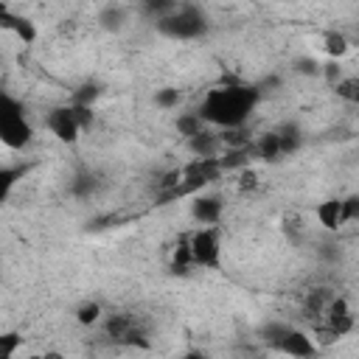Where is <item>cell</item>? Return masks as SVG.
I'll use <instances>...</instances> for the list:
<instances>
[{"label":"cell","instance_id":"cell-10","mask_svg":"<svg viewBox=\"0 0 359 359\" xmlns=\"http://www.w3.org/2000/svg\"><path fill=\"white\" fill-rule=\"evenodd\" d=\"M45 126H48V132H50L59 143H65V146L79 143V137H81V132H84V123H81L79 109H76L73 104H56V107H50L48 115H45Z\"/></svg>","mask_w":359,"mask_h":359},{"label":"cell","instance_id":"cell-16","mask_svg":"<svg viewBox=\"0 0 359 359\" xmlns=\"http://www.w3.org/2000/svg\"><path fill=\"white\" fill-rule=\"evenodd\" d=\"M323 50L331 56V62H339L348 50H351V39L342 34V31H337V28H328L325 34H323Z\"/></svg>","mask_w":359,"mask_h":359},{"label":"cell","instance_id":"cell-7","mask_svg":"<svg viewBox=\"0 0 359 359\" xmlns=\"http://www.w3.org/2000/svg\"><path fill=\"white\" fill-rule=\"evenodd\" d=\"M303 146V132L297 123H283L272 132H264L252 146L250 154L264 163H280L283 157H292Z\"/></svg>","mask_w":359,"mask_h":359},{"label":"cell","instance_id":"cell-27","mask_svg":"<svg viewBox=\"0 0 359 359\" xmlns=\"http://www.w3.org/2000/svg\"><path fill=\"white\" fill-rule=\"evenodd\" d=\"M320 76L334 87V84L342 79V67H339V62H325V65H320Z\"/></svg>","mask_w":359,"mask_h":359},{"label":"cell","instance_id":"cell-13","mask_svg":"<svg viewBox=\"0 0 359 359\" xmlns=\"http://www.w3.org/2000/svg\"><path fill=\"white\" fill-rule=\"evenodd\" d=\"M132 22V8L129 6H121V3H107L98 8V25L109 34H118L123 31L126 25Z\"/></svg>","mask_w":359,"mask_h":359},{"label":"cell","instance_id":"cell-17","mask_svg":"<svg viewBox=\"0 0 359 359\" xmlns=\"http://www.w3.org/2000/svg\"><path fill=\"white\" fill-rule=\"evenodd\" d=\"M98 174L95 171H79L76 177H73V182H70V194L73 196H79V199H87V196H93L95 191H98Z\"/></svg>","mask_w":359,"mask_h":359},{"label":"cell","instance_id":"cell-26","mask_svg":"<svg viewBox=\"0 0 359 359\" xmlns=\"http://www.w3.org/2000/svg\"><path fill=\"white\" fill-rule=\"evenodd\" d=\"M292 67L300 73V76H320V62L314 56H297L292 62Z\"/></svg>","mask_w":359,"mask_h":359},{"label":"cell","instance_id":"cell-6","mask_svg":"<svg viewBox=\"0 0 359 359\" xmlns=\"http://www.w3.org/2000/svg\"><path fill=\"white\" fill-rule=\"evenodd\" d=\"M353 325H356V314H353L348 297L345 294H334L328 300V306L323 309V314L311 323L309 334L314 337L317 345H328V342H337V339L348 337L353 331Z\"/></svg>","mask_w":359,"mask_h":359},{"label":"cell","instance_id":"cell-15","mask_svg":"<svg viewBox=\"0 0 359 359\" xmlns=\"http://www.w3.org/2000/svg\"><path fill=\"white\" fill-rule=\"evenodd\" d=\"M219 146H222V140L210 129H205L188 140V149L194 151V157H219Z\"/></svg>","mask_w":359,"mask_h":359},{"label":"cell","instance_id":"cell-28","mask_svg":"<svg viewBox=\"0 0 359 359\" xmlns=\"http://www.w3.org/2000/svg\"><path fill=\"white\" fill-rule=\"evenodd\" d=\"M238 180H241V182H238L241 188H255V180H258V177H255V171H250V168H244V171L238 174Z\"/></svg>","mask_w":359,"mask_h":359},{"label":"cell","instance_id":"cell-8","mask_svg":"<svg viewBox=\"0 0 359 359\" xmlns=\"http://www.w3.org/2000/svg\"><path fill=\"white\" fill-rule=\"evenodd\" d=\"M185 244H188L194 269H219L222 266L224 238H222V227L219 224L196 227V230L185 233Z\"/></svg>","mask_w":359,"mask_h":359},{"label":"cell","instance_id":"cell-22","mask_svg":"<svg viewBox=\"0 0 359 359\" xmlns=\"http://www.w3.org/2000/svg\"><path fill=\"white\" fill-rule=\"evenodd\" d=\"M174 6H177V3H171V0H146V3H140L135 11H137V14H143L149 22H157V20H160V17H165Z\"/></svg>","mask_w":359,"mask_h":359},{"label":"cell","instance_id":"cell-29","mask_svg":"<svg viewBox=\"0 0 359 359\" xmlns=\"http://www.w3.org/2000/svg\"><path fill=\"white\" fill-rule=\"evenodd\" d=\"M25 359H67L62 351H39V353H31Z\"/></svg>","mask_w":359,"mask_h":359},{"label":"cell","instance_id":"cell-9","mask_svg":"<svg viewBox=\"0 0 359 359\" xmlns=\"http://www.w3.org/2000/svg\"><path fill=\"white\" fill-rule=\"evenodd\" d=\"M314 216H317V222H320L323 230L337 233L339 227H345V224H351V222L359 219V196H356V194H348V196H328V199L317 202Z\"/></svg>","mask_w":359,"mask_h":359},{"label":"cell","instance_id":"cell-4","mask_svg":"<svg viewBox=\"0 0 359 359\" xmlns=\"http://www.w3.org/2000/svg\"><path fill=\"white\" fill-rule=\"evenodd\" d=\"M34 140V126L28 118L25 104L0 87V143L11 151H22L28 149Z\"/></svg>","mask_w":359,"mask_h":359},{"label":"cell","instance_id":"cell-30","mask_svg":"<svg viewBox=\"0 0 359 359\" xmlns=\"http://www.w3.org/2000/svg\"><path fill=\"white\" fill-rule=\"evenodd\" d=\"M180 359H208V356H205L202 351H188V353H182Z\"/></svg>","mask_w":359,"mask_h":359},{"label":"cell","instance_id":"cell-5","mask_svg":"<svg viewBox=\"0 0 359 359\" xmlns=\"http://www.w3.org/2000/svg\"><path fill=\"white\" fill-rule=\"evenodd\" d=\"M101 334L115 348H151V328L137 311H112L101 320Z\"/></svg>","mask_w":359,"mask_h":359},{"label":"cell","instance_id":"cell-1","mask_svg":"<svg viewBox=\"0 0 359 359\" xmlns=\"http://www.w3.org/2000/svg\"><path fill=\"white\" fill-rule=\"evenodd\" d=\"M264 98V90L258 84L250 81H219L213 87L205 90L196 115L202 118L205 126L222 129V132H233L241 129L252 112L258 109Z\"/></svg>","mask_w":359,"mask_h":359},{"label":"cell","instance_id":"cell-20","mask_svg":"<svg viewBox=\"0 0 359 359\" xmlns=\"http://www.w3.org/2000/svg\"><path fill=\"white\" fill-rule=\"evenodd\" d=\"M208 126L202 123V118L196 115V109L194 112H180V118H177V132L185 137V140H191V137H196L199 132H205Z\"/></svg>","mask_w":359,"mask_h":359},{"label":"cell","instance_id":"cell-23","mask_svg":"<svg viewBox=\"0 0 359 359\" xmlns=\"http://www.w3.org/2000/svg\"><path fill=\"white\" fill-rule=\"evenodd\" d=\"M22 334L20 331H0V359H14L22 348Z\"/></svg>","mask_w":359,"mask_h":359},{"label":"cell","instance_id":"cell-18","mask_svg":"<svg viewBox=\"0 0 359 359\" xmlns=\"http://www.w3.org/2000/svg\"><path fill=\"white\" fill-rule=\"evenodd\" d=\"M73 314H76V323H79V325H101V320H104V306H101L98 300H81Z\"/></svg>","mask_w":359,"mask_h":359},{"label":"cell","instance_id":"cell-25","mask_svg":"<svg viewBox=\"0 0 359 359\" xmlns=\"http://www.w3.org/2000/svg\"><path fill=\"white\" fill-rule=\"evenodd\" d=\"M154 104H157L160 109H177V107L182 104V93H180L177 87H160V90L154 93Z\"/></svg>","mask_w":359,"mask_h":359},{"label":"cell","instance_id":"cell-24","mask_svg":"<svg viewBox=\"0 0 359 359\" xmlns=\"http://www.w3.org/2000/svg\"><path fill=\"white\" fill-rule=\"evenodd\" d=\"M334 93H337V98H342L348 104H356L359 101V79L356 76H342L334 84Z\"/></svg>","mask_w":359,"mask_h":359},{"label":"cell","instance_id":"cell-14","mask_svg":"<svg viewBox=\"0 0 359 359\" xmlns=\"http://www.w3.org/2000/svg\"><path fill=\"white\" fill-rule=\"evenodd\" d=\"M28 168L31 165H0V208L8 202V196H11V191L17 188V182L28 174Z\"/></svg>","mask_w":359,"mask_h":359},{"label":"cell","instance_id":"cell-11","mask_svg":"<svg viewBox=\"0 0 359 359\" xmlns=\"http://www.w3.org/2000/svg\"><path fill=\"white\" fill-rule=\"evenodd\" d=\"M188 213H191V219L196 222V227L219 224L222 216H224V199L216 196V194H194Z\"/></svg>","mask_w":359,"mask_h":359},{"label":"cell","instance_id":"cell-19","mask_svg":"<svg viewBox=\"0 0 359 359\" xmlns=\"http://www.w3.org/2000/svg\"><path fill=\"white\" fill-rule=\"evenodd\" d=\"M98 95H101V87H98L95 81H84L81 87H76V90H73V95H70V104H76V107H84V109H93V104L98 101Z\"/></svg>","mask_w":359,"mask_h":359},{"label":"cell","instance_id":"cell-21","mask_svg":"<svg viewBox=\"0 0 359 359\" xmlns=\"http://www.w3.org/2000/svg\"><path fill=\"white\" fill-rule=\"evenodd\" d=\"M191 269H194V264H191V252H188L185 236H180V241H177L174 250H171V272L185 275V272H191Z\"/></svg>","mask_w":359,"mask_h":359},{"label":"cell","instance_id":"cell-2","mask_svg":"<svg viewBox=\"0 0 359 359\" xmlns=\"http://www.w3.org/2000/svg\"><path fill=\"white\" fill-rule=\"evenodd\" d=\"M154 31L171 42H196V39L208 36L210 20H208L205 8L194 6V3H177L165 17H160L154 22Z\"/></svg>","mask_w":359,"mask_h":359},{"label":"cell","instance_id":"cell-12","mask_svg":"<svg viewBox=\"0 0 359 359\" xmlns=\"http://www.w3.org/2000/svg\"><path fill=\"white\" fill-rule=\"evenodd\" d=\"M0 31H8L22 45H31L36 39V25L25 14H17L8 3H0Z\"/></svg>","mask_w":359,"mask_h":359},{"label":"cell","instance_id":"cell-3","mask_svg":"<svg viewBox=\"0 0 359 359\" xmlns=\"http://www.w3.org/2000/svg\"><path fill=\"white\" fill-rule=\"evenodd\" d=\"M261 339L269 351L286 356V359H314L320 345L314 342V337L300 328V325H292V323H283V320H272L261 328Z\"/></svg>","mask_w":359,"mask_h":359}]
</instances>
